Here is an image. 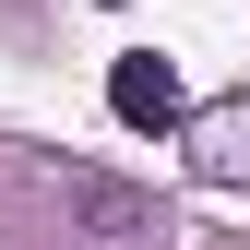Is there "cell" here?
Masks as SVG:
<instances>
[{
  "mask_svg": "<svg viewBox=\"0 0 250 250\" xmlns=\"http://www.w3.org/2000/svg\"><path fill=\"white\" fill-rule=\"evenodd\" d=\"M107 107L131 119V131H167V119H179V72H167L155 48H131V60L107 72Z\"/></svg>",
  "mask_w": 250,
  "mask_h": 250,
  "instance_id": "cell-1",
  "label": "cell"
},
{
  "mask_svg": "<svg viewBox=\"0 0 250 250\" xmlns=\"http://www.w3.org/2000/svg\"><path fill=\"white\" fill-rule=\"evenodd\" d=\"M60 203H72V227H83V238H107V250L155 227V203H143V191H119V179H60Z\"/></svg>",
  "mask_w": 250,
  "mask_h": 250,
  "instance_id": "cell-2",
  "label": "cell"
}]
</instances>
